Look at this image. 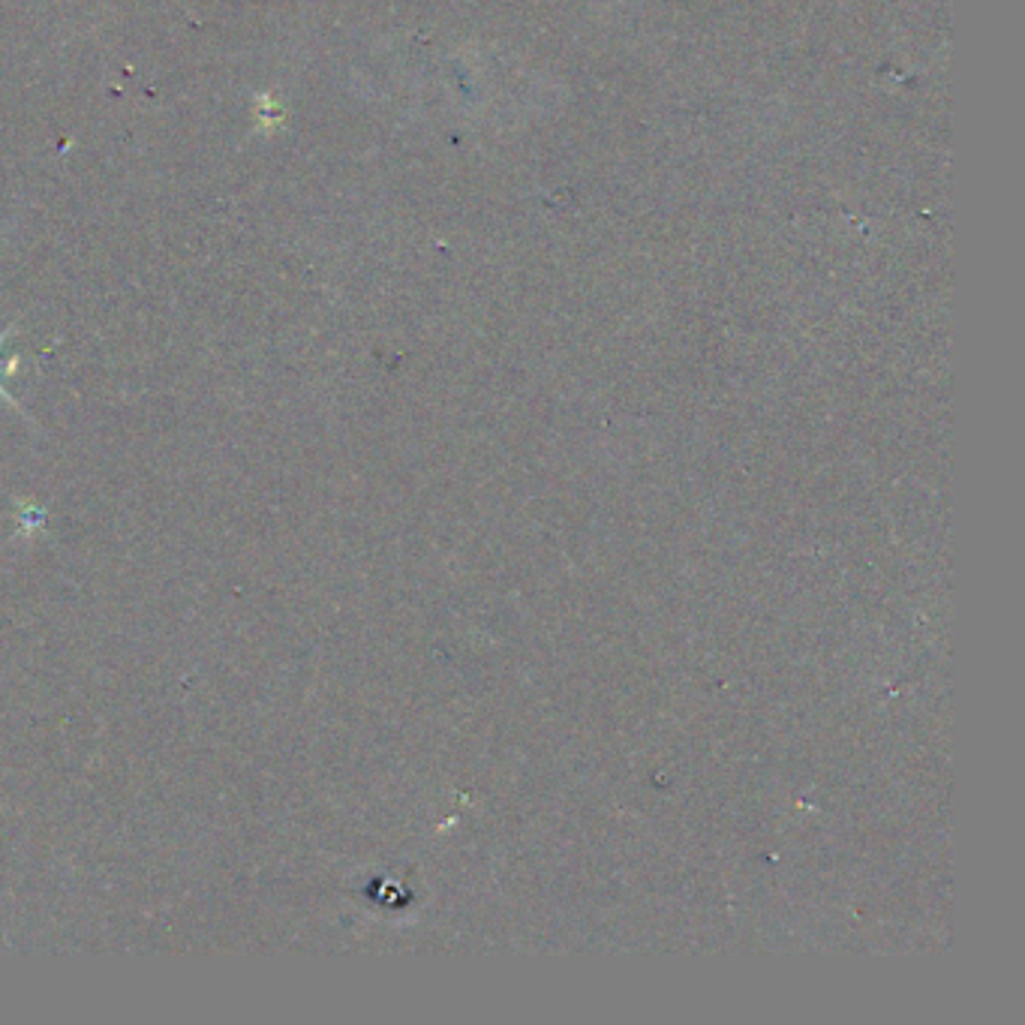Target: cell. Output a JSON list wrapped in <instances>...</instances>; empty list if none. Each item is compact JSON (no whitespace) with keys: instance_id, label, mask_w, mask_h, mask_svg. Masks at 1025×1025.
<instances>
[{"instance_id":"cell-1","label":"cell","mask_w":1025,"mask_h":1025,"mask_svg":"<svg viewBox=\"0 0 1025 1025\" xmlns=\"http://www.w3.org/2000/svg\"><path fill=\"white\" fill-rule=\"evenodd\" d=\"M10 334H13V328H10V331H4V334H0V346H4V340H7ZM16 367H19V358H10V361H0V373H13ZM0 397H4V400H10V403L16 406V400L10 397V391L4 388V382H0Z\"/></svg>"}]
</instances>
